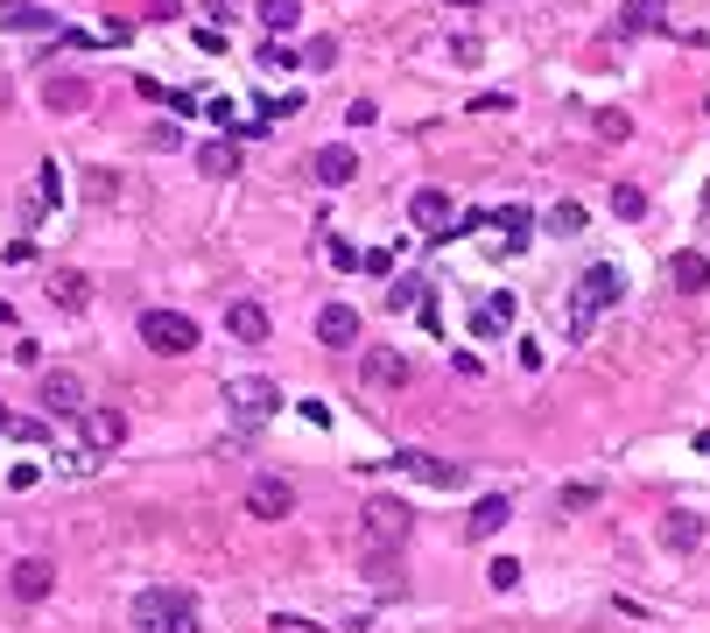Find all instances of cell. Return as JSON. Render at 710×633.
Masks as SVG:
<instances>
[{"label": "cell", "mask_w": 710, "mask_h": 633, "mask_svg": "<svg viewBox=\"0 0 710 633\" xmlns=\"http://www.w3.org/2000/svg\"><path fill=\"white\" fill-rule=\"evenodd\" d=\"M198 169H204L211 183H225L240 169V134H211V141L198 148Z\"/></svg>", "instance_id": "13"}, {"label": "cell", "mask_w": 710, "mask_h": 633, "mask_svg": "<svg viewBox=\"0 0 710 633\" xmlns=\"http://www.w3.org/2000/svg\"><path fill=\"white\" fill-rule=\"evenodd\" d=\"M134 633H204L198 591H183V584H148L141 599H134Z\"/></svg>", "instance_id": "1"}, {"label": "cell", "mask_w": 710, "mask_h": 633, "mask_svg": "<svg viewBox=\"0 0 710 633\" xmlns=\"http://www.w3.org/2000/svg\"><path fill=\"white\" fill-rule=\"evenodd\" d=\"M267 324L275 317H267V303H254V296H240L233 310H225V331H233L240 345H267Z\"/></svg>", "instance_id": "11"}, {"label": "cell", "mask_w": 710, "mask_h": 633, "mask_svg": "<svg viewBox=\"0 0 710 633\" xmlns=\"http://www.w3.org/2000/svg\"><path fill=\"white\" fill-rule=\"evenodd\" d=\"M444 8H478V0H444Z\"/></svg>", "instance_id": "41"}, {"label": "cell", "mask_w": 710, "mask_h": 633, "mask_svg": "<svg viewBox=\"0 0 710 633\" xmlns=\"http://www.w3.org/2000/svg\"><path fill=\"white\" fill-rule=\"evenodd\" d=\"M359 380H367V388H409V359H401V352H388V345H373V352L367 359H359Z\"/></svg>", "instance_id": "9"}, {"label": "cell", "mask_w": 710, "mask_h": 633, "mask_svg": "<svg viewBox=\"0 0 710 633\" xmlns=\"http://www.w3.org/2000/svg\"><path fill=\"white\" fill-rule=\"evenodd\" d=\"M0 29H43V35H56V14L50 8H29V0H0Z\"/></svg>", "instance_id": "20"}, {"label": "cell", "mask_w": 710, "mask_h": 633, "mask_svg": "<svg viewBox=\"0 0 710 633\" xmlns=\"http://www.w3.org/2000/svg\"><path fill=\"white\" fill-rule=\"evenodd\" d=\"M513 106V92H478V99H471V113H507Z\"/></svg>", "instance_id": "35"}, {"label": "cell", "mask_w": 710, "mask_h": 633, "mask_svg": "<svg viewBox=\"0 0 710 633\" xmlns=\"http://www.w3.org/2000/svg\"><path fill=\"white\" fill-rule=\"evenodd\" d=\"M492 219H500V254L513 261V254H528V233H534V219H528V204H500V211H492Z\"/></svg>", "instance_id": "18"}, {"label": "cell", "mask_w": 710, "mask_h": 633, "mask_svg": "<svg viewBox=\"0 0 710 633\" xmlns=\"http://www.w3.org/2000/svg\"><path fill=\"white\" fill-rule=\"evenodd\" d=\"M668 275H676V289H682V296H703V289H710V261L697 254V246H682Z\"/></svg>", "instance_id": "23"}, {"label": "cell", "mask_w": 710, "mask_h": 633, "mask_svg": "<svg viewBox=\"0 0 710 633\" xmlns=\"http://www.w3.org/2000/svg\"><path fill=\"white\" fill-rule=\"evenodd\" d=\"M549 233H563V240L584 233V204H555V211H549Z\"/></svg>", "instance_id": "30"}, {"label": "cell", "mask_w": 710, "mask_h": 633, "mask_svg": "<svg viewBox=\"0 0 710 633\" xmlns=\"http://www.w3.org/2000/svg\"><path fill=\"white\" fill-rule=\"evenodd\" d=\"M345 120H352V127H373L380 106H373V99H352V106H345Z\"/></svg>", "instance_id": "36"}, {"label": "cell", "mask_w": 710, "mask_h": 633, "mask_svg": "<svg viewBox=\"0 0 710 633\" xmlns=\"http://www.w3.org/2000/svg\"><path fill=\"white\" fill-rule=\"evenodd\" d=\"M43 409L50 415H85V380L78 373H43Z\"/></svg>", "instance_id": "12"}, {"label": "cell", "mask_w": 710, "mask_h": 633, "mask_svg": "<svg viewBox=\"0 0 710 633\" xmlns=\"http://www.w3.org/2000/svg\"><path fill=\"white\" fill-rule=\"evenodd\" d=\"M486 578H492V591H513V584H521V563H513V556H492Z\"/></svg>", "instance_id": "31"}, {"label": "cell", "mask_w": 710, "mask_h": 633, "mask_svg": "<svg viewBox=\"0 0 710 633\" xmlns=\"http://www.w3.org/2000/svg\"><path fill=\"white\" fill-rule=\"evenodd\" d=\"M359 177V156L352 148H317V183L324 190H338V183H352Z\"/></svg>", "instance_id": "22"}, {"label": "cell", "mask_w": 710, "mask_h": 633, "mask_svg": "<svg viewBox=\"0 0 710 633\" xmlns=\"http://www.w3.org/2000/svg\"><path fill=\"white\" fill-rule=\"evenodd\" d=\"M697 451H703V457H710V430H703V436H697Z\"/></svg>", "instance_id": "40"}, {"label": "cell", "mask_w": 710, "mask_h": 633, "mask_svg": "<svg viewBox=\"0 0 710 633\" xmlns=\"http://www.w3.org/2000/svg\"><path fill=\"white\" fill-rule=\"evenodd\" d=\"M507 514H513L507 493H486V500L465 514V535H471V542H486V535H500V528H507Z\"/></svg>", "instance_id": "17"}, {"label": "cell", "mask_w": 710, "mask_h": 633, "mask_svg": "<svg viewBox=\"0 0 710 633\" xmlns=\"http://www.w3.org/2000/svg\"><path fill=\"white\" fill-rule=\"evenodd\" d=\"M457 219H465L457 198H451V190H436V183H422L415 198H409V225H415V233H430V240H451Z\"/></svg>", "instance_id": "5"}, {"label": "cell", "mask_w": 710, "mask_h": 633, "mask_svg": "<svg viewBox=\"0 0 710 633\" xmlns=\"http://www.w3.org/2000/svg\"><path fill=\"white\" fill-rule=\"evenodd\" d=\"M661 542H668V549H697V542H703V521H697V514H689V507L661 514Z\"/></svg>", "instance_id": "24"}, {"label": "cell", "mask_w": 710, "mask_h": 633, "mask_svg": "<svg viewBox=\"0 0 710 633\" xmlns=\"http://www.w3.org/2000/svg\"><path fill=\"white\" fill-rule=\"evenodd\" d=\"M303 64H310V71H331V64H338V43H331V35H317V43L303 50Z\"/></svg>", "instance_id": "32"}, {"label": "cell", "mask_w": 710, "mask_h": 633, "mask_svg": "<svg viewBox=\"0 0 710 633\" xmlns=\"http://www.w3.org/2000/svg\"><path fill=\"white\" fill-rule=\"evenodd\" d=\"M612 219L640 225V219H647V190H640V183H619V190H612Z\"/></svg>", "instance_id": "27"}, {"label": "cell", "mask_w": 710, "mask_h": 633, "mask_svg": "<svg viewBox=\"0 0 710 633\" xmlns=\"http://www.w3.org/2000/svg\"><path fill=\"white\" fill-rule=\"evenodd\" d=\"M0 324H14V303L8 296H0Z\"/></svg>", "instance_id": "39"}, {"label": "cell", "mask_w": 710, "mask_h": 633, "mask_svg": "<svg viewBox=\"0 0 710 633\" xmlns=\"http://www.w3.org/2000/svg\"><path fill=\"white\" fill-rule=\"evenodd\" d=\"M43 99H50L56 113H85V85H78V78H56V85H43Z\"/></svg>", "instance_id": "29"}, {"label": "cell", "mask_w": 710, "mask_h": 633, "mask_svg": "<svg viewBox=\"0 0 710 633\" xmlns=\"http://www.w3.org/2000/svg\"><path fill=\"white\" fill-rule=\"evenodd\" d=\"M507 324H513V296H507V289H492V296L471 310V331H478V338H500Z\"/></svg>", "instance_id": "19"}, {"label": "cell", "mask_w": 710, "mask_h": 633, "mask_svg": "<svg viewBox=\"0 0 710 633\" xmlns=\"http://www.w3.org/2000/svg\"><path fill=\"white\" fill-rule=\"evenodd\" d=\"M324 254H331V267H359V254L345 240H324Z\"/></svg>", "instance_id": "38"}, {"label": "cell", "mask_w": 710, "mask_h": 633, "mask_svg": "<svg viewBox=\"0 0 710 633\" xmlns=\"http://www.w3.org/2000/svg\"><path fill=\"white\" fill-rule=\"evenodd\" d=\"M56 591V563L50 556H22V563L8 570V599H22V605H43Z\"/></svg>", "instance_id": "6"}, {"label": "cell", "mask_w": 710, "mask_h": 633, "mask_svg": "<svg viewBox=\"0 0 710 633\" xmlns=\"http://www.w3.org/2000/svg\"><path fill=\"white\" fill-rule=\"evenodd\" d=\"M422 296H430V282H422V275H401L394 289H388V310H422Z\"/></svg>", "instance_id": "28"}, {"label": "cell", "mask_w": 710, "mask_h": 633, "mask_svg": "<svg viewBox=\"0 0 710 633\" xmlns=\"http://www.w3.org/2000/svg\"><path fill=\"white\" fill-rule=\"evenodd\" d=\"M367 528H373L388 549H401V542H409V528H415V514L401 507L394 493H373V500H367Z\"/></svg>", "instance_id": "7"}, {"label": "cell", "mask_w": 710, "mask_h": 633, "mask_svg": "<svg viewBox=\"0 0 710 633\" xmlns=\"http://www.w3.org/2000/svg\"><path fill=\"white\" fill-rule=\"evenodd\" d=\"M162 106L177 113V120H190V113H204V99H198V92H169V85H162Z\"/></svg>", "instance_id": "33"}, {"label": "cell", "mask_w": 710, "mask_h": 633, "mask_svg": "<svg viewBox=\"0 0 710 633\" xmlns=\"http://www.w3.org/2000/svg\"><path fill=\"white\" fill-rule=\"evenodd\" d=\"M225 409H233L240 422H275V409H282V388L267 373H225Z\"/></svg>", "instance_id": "3"}, {"label": "cell", "mask_w": 710, "mask_h": 633, "mask_svg": "<svg viewBox=\"0 0 710 633\" xmlns=\"http://www.w3.org/2000/svg\"><path fill=\"white\" fill-rule=\"evenodd\" d=\"M598 134H605V141H626L633 120H626V113H598Z\"/></svg>", "instance_id": "34"}, {"label": "cell", "mask_w": 710, "mask_h": 633, "mask_svg": "<svg viewBox=\"0 0 710 633\" xmlns=\"http://www.w3.org/2000/svg\"><path fill=\"white\" fill-rule=\"evenodd\" d=\"M289 507H296L289 478H254V493H246V514H254V521H282Z\"/></svg>", "instance_id": "8"}, {"label": "cell", "mask_w": 710, "mask_h": 633, "mask_svg": "<svg viewBox=\"0 0 710 633\" xmlns=\"http://www.w3.org/2000/svg\"><path fill=\"white\" fill-rule=\"evenodd\" d=\"M394 465L415 472V478H430V486H465V465H451V457H430V451H401Z\"/></svg>", "instance_id": "14"}, {"label": "cell", "mask_w": 710, "mask_h": 633, "mask_svg": "<svg viewBox=\"0 0 710 633\" xmlns=\"http://www.w3.org/2000/svg\"><path fill=\"white\" fill-rule=\"evenodd\" d=\"M85 444L92 451H120L127 444V415L120 409H85Z\"/></svg>", "instance_id": "16"}, {"label": "cell", "mask_w": 710, "mask_h": 633, "mask_svg": "<svg viewBox=\"0 0 710 633\" xmlns=\"http://www.w3.org/2000/svg\"><path fill=\"white\" fill-rule=\"evenodd\" d=\"M317 338L331 345V352L359 345V310H352V303H324V310H317Z\"/></svg>", "instance_id": "10"}, {"label": "cell", "mask_w": 710, "mask_h": 633, "mask_svg": "<svg viewBox=\"0 0 710 633\" xmlns=\"http://www.w3.org/2000/svg\"><path fill=\"white\" fill-rule=\"evenodd\" d=\"M50 303H56L64 317H85V303H92V282L78 275V267H56V275H50Z\"/></svg>", "instance_id": "15"}, {"label": "cell", "mask_w": 710, "mask_h": 633, "mask_svg": "<svg viewBox=\"0 0 710 633\" xmlns=\"http://www.w3.org/2000/svg\"><path fill=\"white\" fill-rule=\"evenodd\" d=\"M141 345H148V352H162V359L198 352V317H183V310H148V317H141Z\"/></svg>", "instance_id": "4"}, {"label": "cell", "mask_w": 710, "mask_h": 633, "mask_svg": "<svg viewBox=\"0 0 710 633\" xmlns=\"http://www.w3.org/2000/svg\"><path fill=\"white\" fill-rule=\"evenodd\" d=\"M0 430H8L14 444H50V422L43 415H8V409H0Z\"/></svg>", "instance_id": "25"}, {"label": "cell", "mask_w": 710, "mask_h": 633, "mask_svg": "<svg viewBox=\"0 0 710 633\" xmlns=\"http://www.w3.org/2000/svg\"><path fill=\"white\" fill-rule=\"evenodd\" d=\"M661 14H668V0H619V29L626 35H655Z\"/></svg>", "instance_id": "21"}, {"label": "cell", "mask_w": 710, "mask_h": 633, "mask_svg": "<svg viewBox=\"0 0 710 633\" xmlns=\"http://www.w3.org/2000/svg\"><path fill=\"white\" fill-rule=\"evenodd\" d=\"M619 296H626V275L612 261H591L584 275H577V296H570V338H591L598 310H612Z\"/></svg>", "instance_id": "2"}, {"label": "cell", "mask_w": 710, "mask_h": 633, "mask_svg": "<svg viewBox=\"0 0 710 633\" xmlns=\"http://www.w3.org/2000/svg\"><path fill=\"white\" fill-rule=\"evenodd\" d=\"M359 267H373V275H388V267H394V246H373V254H359Z\"/></svg>", "instance_id": "37"}, {"label": "cell", "mask_w": 710, "mask_h": 633, "mask_svg": "<svg viewBox=\"0 0 710 633\" xmlns=\"http://www.w3.org/2000/svg\"><path fill=\"white\" fill-rule=\"evenodd\" d=\"M303 22V0H261V29H275V35H289Z\"/></svg>", "instance_id": "26"}]
</instances>
